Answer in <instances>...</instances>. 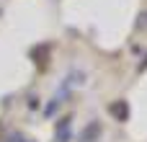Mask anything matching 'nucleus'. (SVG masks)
Listing matches in <instances>:
<instances>
[{"mask_svg": "<svg viewBox=\"0 0 147 142\" xmlns=\"http://www.w3.org/2000/svg\"><path fill=\"white\" fill-rule=\"evenodd\" d=\"M140 18H142V21H140V23H137V26H140V28H145V26H147V13H142V16H140Z\"/></svg>", "mask_w": 147, "mask_h": 142, "instance_id": "nucleus-5", "label": "nucleus"}, {"mask_svg": "<svg viewBox=\"0 0 147 142\" xmlns=\"http://www.w3.org/2000/svg\"><path fill=\"white\" fill-rule=\"evenodd\" d=\"M109 111H111V116H116L119 122H127V119H129V106H127V101H114V103L109 106Z\"/></svg>", "mask_w": 147, "mask_h": 142, "instance_id": "nucleus-1", "label": "nucleus"}, {"mask_svg": "<svg viewBox=\"0 0 147 142\" xmlns=\"http://www.w3.org/2000/svg\"><path fill=\"white\" fill-rule=\"evenodd\" d=\"M44 52H49V47L47 44H41V47H36L34 52H31V57H36V65L44 70Z\"/></svg>", "mask_w": 147, "mask_h": 142, "instance_id": "nucleus-3", "label": "nucleus"}, {"mask_svg": "<svg viewBox=\"0 0 147 142\" xmlns=\"http://www.w3.org/2000/svg\"><path fill=\"white\" fill-rule=\"evenodd\" d=\"M98 135H101V124H98V122H93V124H88V127H85V132H83V137H80V140H83V142H96Z\"/></svg>", "mask_w": 147, "mask_h": 142, "instance_id": "nucleus-2", "label": "nucleus"}, {"mask_svg": "<svg viewBox=\"0 0 147 142\" xmlns=\"http://www.w3.org/2000/svg\"><path fill=\"white\" fill-rule=\"evenodd\" d=\"M54 111H57V101H54V103H49V106H47V109H44V114H47V116H52V114H54Z\"/></svg>", "mask_w": 147, "mask_h": 142, "instance_id": "nucleus-4", "label": "nucleus"}]
</instances>
